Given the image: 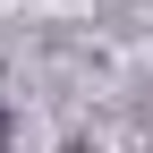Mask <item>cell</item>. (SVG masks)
Here are the masks:
<instances>
[{
    "label": "cell",
    "mask_w": 153,
    "mask_h": 153,
    "mask_svg": "<svg viewBox=\"0 0 153 153\" xmlns=\"http://www.w3.org/2000/svg\"><path fill=\"white\" fill-rule=\"evenodd\" d=\"M9 128H17V119H9V102H0V145H9Z\"/></svg>",
    "instance_id": "1"
}]
</instances>
